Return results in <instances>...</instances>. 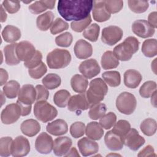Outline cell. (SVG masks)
Returning a JSON list of instances; mask_svg holds the SVG:
<instances>
[{"label": "cell", "instance_id": "obj_55", "mask_svg": "<svg viewBox=\"0 0 157 157\" xmlns=\"http://www.w3.org/2000/svg\"><path fill=\"white\" fill-rule=\"evenodd\" d=\"M17 103L19 104L21 110V116H26L31 113V105H26L20 102L19 101H17Z\"/></svg>", "mask_w": 157, "mask_h": 157}, {"label": "cell", "instance_id": "obj_18", "mask_svg": "<svg viewBox=\"0 0 157 157\" xmlns=\"http://www.w3.org/2000/svg\"><path fill=\"white\" fill-rule=\"evenodd\" d=\"M72 144L71 139L67 136L57 137L53 142V150L54 154L58 156H64L70 150Z\"/></svg>", "mask_w": 157, "mask_h": 157}, {"label": "cell", "instance_id": "obj_59", "mask_svg": "<svg viewBox=\"0 0 157 157\" xmlns=\"http://www.w3.org/2000/svg\"><path fill=\"white\" fill-rule=\"evenodd\" d=\"M7 19V14L4 10V9L3 8V6L1 5V22L3 23L6 21Z\"/></svg>", "mask_w": 157, "mask_h": 157}, {"label": "cell", "instance_id": "obj_23", "mask_svg": "<svg viewBox=\"0 0 157 157\" xmlns=\"http://www.w3.org/2000/svg\"><path fill=\"white\" fill-rule=\"evenodd\" d=\"M142 80L141 74L135 69H128L124 73V83L129 88H137Z\"/></svg>", "mask_w": 157, "mask_h": 157}, {"label": "cell", "instance_id": "obj_47", "mask_svg": "<svg viewBox=\"0 0 157 157\" xmlns=\"http://www.w3.org/2000/svg\"><path fill=\"white\" fill-rule=\"evenodd\" d=\"M69 25L61 18H57L53 23L50 28V33L55 35L68 29Z\"/></svg>", "mask_w": 157, "mask_h": 157}, {"label": "cell", "instance_id": "obj_20", "mask_svg": "<svg viewBox=\"0 0 157 157\" xmlns=\"http://www.w3.org/2000/svg\"><path fill=\"white\" fill-rule=\"evenodd\" d=\"M74 51L77 58L83 59L88 58L92 55L93 47L92 45L85 40L80 39L76 42Z\"/></svg>", "mask_w": 157, "mask_h": 157}, {"label": "cell", "instance_id": "obj_57", "mask_svg": "<svg viewBox=\"0 0 157 157\" xmlns=\"http://www.w3.org/2000/svg\"><path fill=\"white\" fill-rule=\"evenodd\" d=\"M0 73H1V82H0V85L2 86L4 84L6 83V82L8 80L9 78V75L5 69L3 68L0 69Z\"/></svg>", "mask_w": 157, "mask_h": 157}, {"label": "cell", "instance_id": "obj_42", "mask_svg": "<svg viewBox=\"0 0 157 157\" xmlns=\"http://www.w3.org/2000/svg\"><path fill=\"white\" fill-rule=\"evenodd\" d=\"M128 3L131 10L136 13H144L149 7V4L147 1L129 0Z\"/></svg>", "mask_w": 157, "mask_h": 157}, {"label": "cell", "instance_id": "obj_8", "mask_svg": "<svg viewBox=\"0 0 157 157\" xmlns=\"http://www.w3.org/2000/svg\"><path fill=\"white\" fill-rule=\"evenodd\" d=\"M21 116V107L18 103L8 104L1 112V120L3 124H10L16 122Z\"/></svg>", "mask_w": 157, "mask_h": 157}, {"label": "cell", "instance_id": "obj_12", "mask_svg": "<svg viewBox=\"0 0 157 157\" xmlns=\"http://www.w3.org/2000/svg\"><path fill=\"white\" fill-rule=\"evenodd\" d=\"M67 109L71 112H80L90 108L86 93H82L71 96L68 101Z\"/></svg>", "mask_w": 157, "mask_h": 157}, {"label": "cell", "instance_id": "obj_41", "mask_svg": "<svg viewBox=\"0 0 157 157\" xmlns=\"http://www.w3.org/2000/svg\"><path fill=\"white\" fill-rule=\"evenodd\" d=\"M131 129L130 123L124 120H120L113 125L112 131L115 134L124 138L126 134Z\"/></svg>", "mask_w": 157, "mask_h": 157}, {"label": "cell", "instance_id": "obj_17", "mask_svg": "<svg viewBox=\"0 0 157 157\" xmlns=\"http://www.w3.org/2000/svg\"><path fill=\"white\" fill-rule=\"evenodd\" d=\"M77 146L82 155L88 156L94 155L99 151V145L93 140L87 137H83L77 142Z\"/></svg>", "mask_w": 157, "mask_h": 157}, {"label": "cell", "instance_id": "obj_2", "mask_svg": "<svg viewBox=\"0 0 157 157\" xmlns=\"http://www.w3.org/2000/svg\"><path fill=\"white\" fill-rule=\"evenodd\" d=\"M139 47V41L133 36L126 37L124 40L115 46L113 48V54L115 57L122 61H129L132 55L136 53Z\"/></svg>", "mask_w": 157, "mask_h": 157}, {"label": "cell", "instance_id": "obj_27", "mask_svg": "<svg viewBox=\"0 0 157 157\" xmlns=\"http://www.w3.org/2000/svg\"><path fill=\"white\" fill-rule=\"evenodd\" d=\"M55 15L52 11H47L39 15L36 20L37 28L42 31H47L53 23Z\"/></svg>", "mask_w": 157, "mask_h": 157}, {"label": "cell", "instance_id": "obj_14", "mask_svg": "<svg viewBox=\"0 0 157 157\" xmlns=\"http://www.w3.org/2000/svg\"><path fill=\"white\" fill-rule=\"evenodd\" d=\"M53 147V140L52 137L47 132L40 133L36 139V150L41 154L50 153Z\"/></svg>", "mask_w": 157, "mask_h": 157}, {"label": "cell", "instance_id": "obj_15", "mask_svg": "<svg viewBox=\"0 0 157 157\" xmlns=\"http://www.w3.org/2000/svg\"><path fill=\"white\" fill-rule=\"evenodd\" d=\"M36 52L34 46L28 41L20 42L16 47V54L18 58L24 62L29 60L34 55Z\"/></svg>", "mask_w": 157, "mask_h": 157}, {"label": "cell", "instance_id": "obj_40", "mask_svg": "<svg viewBox=\"0 0 157 157\" xmlns=\"http://www.w3.org/2000/svg\"><path fill=\"white\" fill-rule=\"evenodd\" d=\"M156 91V83L154 81L148 80L143 83L139 89V94L144 98H148Z\"/></svg>", "mask_w": 157, "mask_h": 157}, {"label": "cell", "instance_id": "obj_11", "mask_svg": "<svg viewBox=\"0 0 157 157\" xmlns=\"http://www.w3.org/2000/svg\"><path fill=\"white\" fill-rule=\"evenodd\" d=\"M145 142V139L135 128H131L124 138V144L133 151H137Z\"/></svg>", "mask_w": 157, "mask_h": 157}, {"label": "cell", "instance_id": "obj_39", "mask_svg": "<svg viewBox=\"0 0 157 157\" xmlns=\"http://www.w3.org/2000/svg\"><path fill=\"white\" fill-rule=\"evenodd\" d=\"M107 110L106 105L103 103H98L90 107L88 112L89 117L91 119L97 120L100 119L105 114Z\"/></svg>", "mask_w": 157, "mask_h": 157}, {"label": "cell", "instance_id": "obj_4", "mask_svg": "<svg viewBox=\"0 0 157 157\" xmlns=\"http://www.w3.org/2000/svg\"><path fill=\"white\" fill-rule=\"evenodd\" d=\"M70 52L65 49L55 48L47 56V63L49 68L58 69L66 67L71 61Z\"/></svg>", "mask_w": 157, "mask_h": 157}, {"label": "cell", "instance_id": "obj_36", "mask_svg": "<svg viewBox=\"0 0 157 157\" xmlns=\"http://www.w3.org/2000/svg\"><path fill=\"white\" fill-rule=\"evenodd\" d=\"M71 98L70 93L66 90L57 91L53 96V102L58 107L63 108L66 107Z\"/></svg>", "mask_w": 157, "mask_h": 157}, {"label": "cell", "instance_id": "obj_38", "mask_svg": "<svg viewBox=\"0 0 157 157\" xmlns=\"http://www.w3.org/2000/svg\"><path fill=\"white\" fill-rule=\"evenodd\" d=\"M100 26L97 23L90 25L83 33V36L91 42H96L98 39Z\"/></svg>", "mask_w": 157, "mask_h": 157}, {"label": "cell", "instance_id": "obj_6", "mask_svg": "<svg viewBox=\"0 0 157 157\" xmlns=\"http://www.w3.org/2000/svg\"><path fill=\"white\" fill-rule=\"evenodd\" d=\"M137 105V101L134 94L129 92H122L116 99V107L118 110L125 115L132 114Z\"/></svg>", "mask_w": 157, "mask_h": 157}, {"label": "cell", "instance_id": "obj_19", "mask_svg": "<svg viewBox=\"0 0 157 157\" xmlns=\"http://www.w3.org/2000/svg\"><path fill=\"white\" fill-rule=\"evenodd\" d=\"M104 142L107 147L112 151L120 150L124 145V138L115 134L112 130L106 132Z\"/></svg>", "mask_w": 157, "mask_h": 157}, {"label": "cell", "instance_id": "obj_37", "mask_svg": "<svg viewBox=\"0 0 157 157\" xmlns=\"http://www.w3.org/2000/svg\"><path fill=\"white\" fill-rule=\"evenodd\" d=\"M157 128L156 121L155 120L148 118L142 121L140 125L141 131L147 136H151L156 133Z\"/></svg>", "mask_w": 157, "mask_h": 157}, {"label": "cell", "instance_id": "obj_53", "mask_svg": "<svg viewBox=\"0 0 157 157\" xmlns=\"http://www.w3.org/2000/svg\"><path fill=\"white\" fill-rule=\"evenodd\" d=\"M36 100L39 101H47L49 96V92L48 89L44 86L41 85H37L36 86Z\"/></svg>", "mask_w": 157, "mask_h": 157}, {"label": "cell", "instance_id": "obj_50", "mask_svg": "<svg viewBox=\"0 0 157 157\" xmlns=\"http://www.w3.org/2000/svg\"><path fill=\"white\" fill-rule=\"evenodd\" d=\"M47 71V67L45 64L42 62L38 66L28 69V73L31 77L34 79H39L41 78Z\"/></svg>", "mask_w": 157, "mask_h": 157}, {"label": "cell", "instance_id": "obj_46", "mask_svg": "<svg viewBox=\"0 0 157 157\" xmlns=\"http://www.w3.org/2000/svg\"><path fill=\"white\" fill-rule=\"evenodd\" d=\"M85 124L81 121H76L70 126L71 135L77 139L82 137L85 133Z\"/></svg>", "mask_w": 157, "mask_h": 157}, {"label": "cell", "instance_id": "obj_31", "mask_svg": "<svg viewBox=\"0 0 157 157\" xmlns=\"http://www.w3.org/2000/svg\"><path fill=\"white\" fill-rule=\"evenodd\" d=\"M101 66L104 69H111L116 68L120 64L118 59L115 57L113 52L106 51L101 57Z\"/></svg>", "mask_w": 157, "mask_h": 157}, {"label": "cell", "instance_id": "obj_48", "mask_svg": "<svg viewBox=\"0 0 157 157\" xmlns=\"http://www.w3.org/2000/svg\"><path fill=\"white\" fill-rule=\"evenodd\" d=\"M92 20L91 15H89L87 18L78 21H72L71 24V27L74 31L80 33L86 29L91 23Z\"/></svg>", "mask_w": 157, "mask_h": 157}, {"label": "cell", "instance_id": "obj_1", "mask_svg": "<svg viewBox=\"0 0 157 157\" xmlns=\"http://www.w3.org/2000/svg\"><path fill=\"white\" fill-rule=\"evenodd\" d=\"M93 6V1L91 0H60L58 1L57 9L59 15L64 20L78 21L90 15Z\"/></svg>", "mask_w": 157, "mask_h": 157}, {"label": "cell", "instance_id": "obj_33", "mask_svg": "<svg viewBox=\"0 0 157 157\" xmlns=\"http://www.w3.org/2000/svg\"><path fill=\"white\" fill-rule=\"evenodd\" d=\"M142 52L148 57L152 58L157 55V41L156 39H146L142 44Z\"/></svg>", "mask_w": 157, "mask_h": 157}, {"label": "cell", "instance_id": "obj_10", "mask_svg": "<svg viewBox=\"0 0 157 157\" xmlns=\"http://www.w3.org/2000/svg\"><path fill=\"white\" fill-rule=\"evenodd\" d=\"M78 70L83 76L91 79L99 74L101 67L98 62L95 59L91 58L82 61L78 67Z\"/></svg>", "mask_w": 157, "mask_h": 157}, {"label": "cell", "instance_id": "obj_25", "mask_svg": "<svg viewBox=\"0 0 157 157\" xmlns=\"http://www.w3.org/2000/svg\"><path fill=\"white\" fill-rule=\"evenodd\" d=\"M20 29L13 25H7L2 31V37L6 42L15 43L21 37Z\"/></svg>", "mask_w": 157, "mask_h": 157}, {"label": "cell", "instance_id": "obj_3", "mask_svg": "<svg viewBox=\"0 0 157 157\" xmlns=\"http://www.w3.org/2000/svg\"><path fill=\"white\" fill-rule=\"evenodd\" d=\"M108 93L106 83L101 78H96L90 82L89 89L86 93V97L90 108L104 100Z\"/></svg>", "mask_w": 157, "mask_h": 157}, {"label": "cell", "instance_id": "obj_44", "mask_svg": "<svg viewBox=\"0 0 157 157\" xmlns=\"http://www.w3.org/2000/svg\"><path fill=\"white\" fill-rule=\"evenodd\" d=\"M117 121L116 115L112 112H110L102 116L99 120V124L105 129H110Z\"/></svg>", "mask_w": 157, "mask_h": 157}, {"label": "cell", "instance_id": "obj_34", "mask_svg": "<svg viewBox=\"0 0 157 157\" xmlns=\"http://www.w3.org/2000/svg\"><path fill=\"white\" fill-rule=\"evenodd\" d=\"M103 80L111 87H117L120 85L121 75L119 72L111 71L104 72L102 74Z\"/></svg>", "mask_w": 157, "mask_h": 157}, {"label": "cell", "instance_id": "obj_29", "mask_svg": "<svg viewBox=\"0 0 157 157\" xmlns=\"http://www.w3.org/2000/svg\"><path fill=\"white\" fill-rule=\"evenodd\" d=\"M71 85L75 92L82 93L86 91L88 85V81L84 76L75 74L71 79Z\"/></svg>", "mask_w": 157, "mask_h": 157}, {"label": "cell", "instance_id": "obj_43", "mask_svg": "<svg viewBox=\"0 0 157 157\" xmlns=\"http://www.w3.org/2000/svg\"><path fill=\"white\" fill-rule=\"evenodd\" d=\"M13 140L10 137H3L0 139V156L7 157L11 155V146Z\"/></svg>", "mask_w": 157, "mask_h": 157}, {"label": "cell", "instance_id": "obj_35", "mask_svg": "<svg viewBox=\"0 0 157 157\" xmlns=\"http://www.w3.org/2000/svg\"><path fill=\"white\" fill-rule=\"evenodd\" d=\"M42 82L48 90H53L60 86L61 79L58 74L50 73L48 74L42 78Z\"/></svg>", "mask_w": 157, "mask_h": 157}, {"label": "cell", "instance_id": "obj_61", "mask_svg": "<svg viewBox=\"0 0 157 157\" xmlns=\"http://www.w3.org/2000/svg\"><path fill=\"white\" fill-rule=\"evenodd\" d=\"M32 2L31 1H27V2H25V1H23V2H24V3H26V4L30 3V2Z\"/></svg>", "mask_w": 157, "mask_h": 157}, {"label": "cell", "instance_id": "obj_28", "mask_svg": "<svg viewBox=\"0 0 157 157\" xmlns=\"http://www.w3.org/2000/svg\"><path fill=\"white\" fill-rule=\"evenodd\" d=\"M17 43H12L7 45L4 48L6 63L9 66L17 65L21 61L16 54V47Z\"/></svg>", "mask_w": 157, "mask_h": 157}, {"label": "cell", "instance_id": "obj_58", "mask_svg": "<svg viewBox=\"0 0 157 157\" xmlns=\"http://www.w3.org/2000/svg\"><path fill=\"white\" fill-rule=\"evenodd\" d=\"M65 156H77L79 157L80 155L78 154L77 149L75 147H72L70 148L69 151L64 155Z\"/></svg>", "mask_w": 157, "mask_h": 157}, {"label": "cell", "instance_id": "obj_45", "mask_svg": "<svg viewBox=\"0 0 157 157\" xmlns=\"http://www.w3.org/2000/svg\"><path fill=\"white\" fill-rule=\"evenodd\" d=\"M73 40V37L71 33L65 32L59 34L55 38L56 44L61 47H69Z\"/></svg>", "mask_w": 157, "mask_h": 157}, {"label": "cell", "instance_id": "obj_32", "mask_svg": "<svg viewBox=\"0 0 157 157\" xmlns=\"http://www.w3.org/2000/svg\"><path fill=\"white\" fill-rule=\"evenodd\" d=\"M20 90V83L16 80H10L7 82L2 88L4 94L9 99L15 98Z\"/></svg>", "mask_w": 157, "mask_h": 157}, {"label": "cell", "instance_id": "obj_26", "mask_svg": "<svg viewBox=\"0 0 157 157\" xmlns=\"http://www.w3.org/2000/svg\"><path fill=\"white\" fill-rule=\"evenodd\" d=\"M85 134L88 138L93 140H98L103 136L104 130L99 123L96 121H91L86 125Z\"/></svg>", "mask_w": 157, "mask_h": 157}, {"label": "cell", "instance_id": "obj_56", "mask_svg": "<svg viewBox=\"0 0 157 157\" xmlns=\"http://www.w3.org/2000/svg\"><path fill=\"white\" fill-rule=\"evenodd\" d=\"M156 16L157 13L156 11H155L151 12L148 17V23L155 29L156 28Z\"/></svg>", "mask_w": 157, "mask_h": 157}, {"label": "cell", "instance_id": "obj_24", "mask_svg": "<svg viewBox=\"0 0 157 157\" xmlns=\"http://www.w3.org/2000/svg\"><path fill=\"white\" fill-rule=\"evenodd\" d=\"M21 132L26 136L33 137L40 131L39 123L34 119H28L23 121L20 125Z\"/></svg>", "mask_w": 157, "mask_h": 157}, {"label": "cell", "instance_id": "obj_16", "mask_svg": "<svg viewBox=\"0 0 157 157\" xmlns=\"http://www.w3.org/2000/svg\"><path fill=\"white\" fill-rule=\"evenodd\" d=\"M36 100V88L31 84H25L23 85L18 94V101L26 105H32Z\"/></svg>", "mask_w": 157, "mask_h": 157}, {"label": "cell", "instance_id": "obj_9", "mask_svg": "<svg viewBox=\"0 0 157 157\" xmlns=\"http://www.w3.org/2000/svg\"><path fill=\"white\" fill-rule=\"evenodd\" d=\"M30 151V144L27 138L22 136H17L12 143L11 155L14 157L26 156Z\"/></svg>", "mask_w": 157, "mask_h": 157}, {"label": "cell", "instance_id": "obj_13", "mask_svg": "<svg viewBox=\"0 0 157 157\" xmlns=\"http://www.w3.org/2000/svg\"><path fill=\"white\" fill-rule=\"evenodd\" d=\"M132 31L137 36L142 38H147L153 36L155 29L147 21L145 20H137L132 25Z\"/></svg>", "mask_w": 157, "mask_h": 157}, {"label": "cell", "instance_id": "obj_54", "mask_svg": "<svg viewBox=\"0 0 157 157\" xmlns=\"http://www.w3.org/2000/svg\"><path fill=\"white\" fill-rule=\"evenodd\" d=\"M138 156H156V154L155 153L153 147L150 145H148L144 147L142 150L140 151L139 154L137 155Z\"/></svg>", "mask_w": 157, "mask_h": 157}, {"label": "cell", "instance_id": "obj_5", "mask_svg": "<svg viewBox=\"0 0 157 157\" xmlns=\"http://www.w3.org/2000/svg\"><path fill=\"white\" fill-rule=\"evenodd\" d=\"M34 115L38 120L47 123L57 116L58 110L46 101H39L34 104Z\"/></svg>", "mask_w": 157, "mask_h": 157}, {"label": "cell", "instance_id": "obj_30", "mask_svg": "<svg viewBox=\"0 0 157 157\" xmlns=\"http://www.w3.org/2000/svg\"><path fill=\"white\" fill-rule=\"evenodd\" d=\"M56 1H36L29 6V11L34 14H39L47 9H52L55 7Z\"/></svg>", "mask_w": 157, "mask_h": 157}, {"label": "cell", "instance_id": "obj_21", "mask_svg": "<svg viewBox=\"0 0 157 157\" xmlns=\"http://www.w3.org/2000/svg\"><path fill=\"white\" fill-rule=\"evenodd\" d=\"M111 15L107 12L104 1H94L93 9V19L98 22L107 21L110 18Z\"/></svg>", "mask_w": 157, "mask_h": 157}, {"label": "cell", "instance_id": "obj_52", "mask_svg": "<svg viewBox=\"0 0 157 157\" xmlns=\"http://www.w3.org/2000/svg\"><path fill=\"white\" fill-rule=\"evenodd\" d=\"M2 6L7 12L11 14L17 13L20 9L19 1H4Z\"/></svg>", "mask_w": 157, "mask_h": 157}, {"label": "cell", "instance_id": "obj_22", "mask_svg": "<svg viewBox=\"0 0 157 157\" xmlns=\"http://www.w3.org/2000/svg\"><path fill=\"white\" fill-rule=\"evenodd\" d=\"M46 130L49 134L59 136L67 133L68 126L67 123L63 119H57L47 124Z\"/></svg>", "mask_w": 157, "mask_h": 157}, {"label": "cell", "instance_id": "obj_7", "mask_svg": "<svg viewBox=\"0 0 157 157\" xmlns=\"http://www.w3.org/2000/svg\"><path fill=\"white\" fill-rule=\"evenodd\" d=\"M123 36V30L117 26H109L102 31L101 40L105 44L112 46L119 42Z\"/></svg>", "mask_w": 157, "mask_h": 157}, {"label": "cell", "instance_id": "obj_49", "mask_svg": "<svg viewBox=\"0 0 157 157\" xmlns=\"http://www.w3.org/2000/svg\"><path fill=\"white\" fill-rule=\"evenodd\" d=\"M105 6L107 12L110 13H116L119 12L123 7V1H104Z\"/></svg>", "mask_w": 157, "mask_h": 157}, {"label": "cell", "instance_id": "obj_51", "mask_svg": "<svg viewBox=\"0 0 157 157\" xmlns=\"http://www.w3.org/2000/svg\"><path fill=\"white\" fill-rule=\"evenodd\" d=\"M42 53L36 50L34 55L28 61L24 62V66L28 69H33L38 66L42 61Z\"/></svg>", "mask_w": 157, "mask_h": 157}, {"label": "cell", "instance_id": "obj_60", "mask_svg": "<svg viewBox=\"0 0 157 157\" xmlns=\"http://www.w3.org/2000/svg\"><path fill=\"white\" fill-rule=\"evenodd\" d=\"M151 104L153 105L154 107H156V91H155L154 92V93L151 95Z\"/></svg>", "mask_w": 157, "mask_h": 157}]
</instances>
